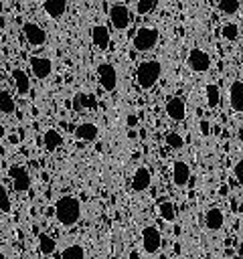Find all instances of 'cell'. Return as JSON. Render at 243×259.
Instances as JSON below:
<instances>
[{
    "label": "cell",
    "mask_w": 243,
    "mask_h": 259,
    "mask_svg": "<svg viewBox=\"0 0 243 259\" xmlns=\"http://www.w3.org/2000/svg\"><path fill=\"white\" fill-rule=\"evenodd\" d=\"M81 217V202L75 196H61L55 202V219L65 225V227H73Z\"/></svg>",
    "instance_id": "1"
},
{
    "label": "cell",
    "mask_w": 243,
    "mask_h": 259,
    "mask_svg": "<svg viewBox=\"0 0 243 259\" xmlns=\"http://www.w3.org/2000/svg\"><path fill=\"white\" fill-rule=\"evenodd\" d=\"M160 75H162V65L158 61H154V59L142 61L138 65V69H136V83H138L140 89L148 91L158 83Z\"/></svg>",
    "instance_id": "2"
},
{
    "label": "cell",
    "mask_w": 243,
    "mask_h": 259,
    "mask_svg": "<svg viewBox=\"0 0 243 259\" xmlns=\"http://www.w3.org/2000/svg\"><path fill=\"white\" fill-rule=\"evenodd\" d=\"M158 42V30L152 28V26H140L132 38V45L138 53H148L156 47Z\"/></svg>",
    "instance_id": "3"
},
{
    "label": "cell",
    "mask_w": 243,
    "mask_h": 259,
    "mask_svg": "<svg viewBox=\"0 0 243 259\" xmlns=\"http://www.w3.org/2000/svg\"><path fill=\"white\" fill-rule=\"evenodd\" d=\"M186 65L194 73H205V71L211 69V57L202 49H190L188 57H186Z\"/></svg>",
    "instance_id": "4"
},
{
    "label": "cell",
    "mask_w": 243,
    "mask_h": 259,
    "mask_svg": "<svg viewBox=\"0 0 243 259\" xmlns=\"http://www.w3.org/2000/svg\"><path fill=\"white\" fill-rule=\"evenodd\" d=\"M97 79H99V85L105 91H113L117 87V71H115V67L109 65V63L97 65Z\"/></svg>",
    "instance_id": "5"
},
{
    "label": "cell",
    "mask_w": 243,
    "mask_h": 259,
    "mask_svg": "<svg viewBox=\"0 0 243 259\" xmlns=\"http://www.w3.org/2000/svg\"><path fill=\"white\" fill-rule=\"evenodd\" d=\"M160 243H162V237H160V231L154 227V225H148L144 227L142 231V247L148 255H154L158 249H160Z\"/></svg>",
    "instance_id": "6"
},
{
    "label": "cell",
    "mask_w": 243,
    "mask_h": 259,
    "mask_svg": "<svg viewBox=\"0 0 243 259\" xmlns=\"http://www.w3.org/2000/svg\"><path fill=\"white\" fill-rule=\"evenodd\" d=\"M8 176H10L12 188L16 192H26L30 188V176H28L24 166H10L8 168Z\"/></svg>",
    "instance_id": "7"
},
{
    "label": "cell",
    "mask_w": 243,
    "mask_h": 259,
    "mask_svg": "<svg viewBox=\"0 0 243 259\" xmlns=\"http://www.w3.org/2000/svg\"><path fill=\"white\" fill-rule=\"evenodd\" d=\"M109 22L115 30H124L130 24V10L126 4H113L109 8Z\"/></svg>",
    "instance_id": "8"
},
{
    "label": "cell",
    "mask_w": 243,
    "mask_h": 259,
    "mask_svg": "<svg viewBox=\"0 0 243 259\" xmlns=\"http://www.w3.org/2000/svg\"><path fill=\"white\" fill-rule=\"evenodd\" d=\"M22 34H24V38H26V42L30 47H43L47 42V32L34 22H24Z\"/></svg>",
    "instance_id": "9"
},
{
    "label": "cell",
    "mask_w": 243,
    "mask_h": 259,
    "mask_svg": "<svg viewBox=\"0 0 243 259\" xmlns=\"http://www.w3.org/2000/svg\"><path fill=\"white\" fill-rule=\"evenodd\" d=\"M229 105L233 111L243 113V81L235 79L229 85Z\"/></svg>",
    "instance_id": "10"
},
{
    "label": "cell",
    "mask_w": 243,
    "mask_h": 259,
    "mask_svg": "<svg viewBox=\"0 0 243 259\" xmlns=\"http://www.w3.org/2000/svg\"><path fill=\"white\" fill-rule=\"evenodd\" d=\"M30 71L36 79H47L53 71V63L47 57H30Z\"/></svg>",
    "instance_id": "11"
},
{
    "label": "cell",
    "mask_w": 243,
    "mask_h": 259,
    "mask_svg": "<svg viewBox=\"0 0 243 259\" xmlns=\"http://www.w3.org/2000/svg\"><path fill=\"white\" fill-rule=\"evenodd\" d=\"M166 115L172 119V121H182L186 117V105L180 97H170L166 101Z\"/></svg>",
    "instance_id": "12"
},
{
    "label": "cell",
    "mask_w": 243,
    "mask_h": 259,
    "mask_svg": "<svg viewBox=\"0 0 243 259\" xmlns=\"http://www.w3.org/2000/svg\"><path fill=\"white\" fill-rule=\"evenodd\" d=\"M150 182H152L150 170H148L146 166H140V168L134 172V176H132V190H134V192H144V190L150 186Z\"/></svg>",
    "instance_id": "13"
},
{
    "label": "cell",
    "mask_w": 243,
    "mask_h": 259,
    "mask_svg": "<svg viewBox=\"0 0 243 259\" xmlns=\"http://www.w3.org/2000/svg\"><path fill=\"white\" fill-rule=\"evenodd\" d=\"M91 42H93V47L99 49V51L109 49V30H107V26L95 24V26L91 28Z\"/></svg>",
    "instance_id": "14"
},
{
    "label": "cell",
    "mask_w": 243,
    "mask_h": 259,
    "mask_svg": "<svg viewBox=\"0 0 243 259\" xmlns=\"http://www.w3.org/2000/svg\"><path fill=\"white\" fill-rule=\"evenodd\" d=\"M188 180H190V168H188V164L182 162V160H176L172 164V182L176 186H186Z\"/></svg>",
    "instance_id": "15"
},
{
    "label": "cell",
    "mask_w": 243,
    "mask_h": 259,
    "mask_svg": "<svg viewBox=\"0 0 243 259\" xmlns=\"http://www.w3.org/2000/svg\"><path fill=\"white\" fill-rule=\"evenodd\" d=\"M43 10L47 12V16H51L53 20H59L65 16L67 12V2L65 0H43Z\"/></svg>",
    "instance_id": "16"
},
{
    "label": "cell",
    "mask_w": 243,
    "mask_h": 259,
    "mask_svg": "<svg viewBox=\"0 0 243 259\" xmlns=\"http://www.w3.org/2000/svg\"><path fill=\"white\" fill-rule=\"evenodd\" d=\"M223 225H225V214L221 208H209L205 212V227L209 231H219L223 229Z\"/></svg>",
    "instance_id": "17"
},
{
    "label": "cell",
    "mask_w": 243,
    "mask_h": 259,
    "mask_svg": "<svg viewBox=\"0 0 243 259\" xmlns=\"http://www.w3.org/2000/svg\"><path fill=\"white\" fill-rule=\"evenodd\" d=\"M97 134H99V130H97V125L91 123V121L79 123V125L75 127V138L81 140V142H93V140L97 138Z\"/></svg>",
    "instance_id": "18"
},
{
    "label": "cell",
    "mask_w": 243,
    "mask_h": 259,
    "mask_svg": "<svg viewBox=\"0 0 243 259\" xmlns=\"http://www.w3.org/2000/svg\"><path fill=\"white\" fill-rule=\"evenodd\" d=\"M95 105H97V103H95V97H91V95H87V93H83V91L75 93V95H73V99H71V107H73L75 111L93 109Z\"/></svg>",
    "instance_id": "19"
},
{
    "label": "cell",
    "mask_w": 243,
    "mask_h": 259,
    "mask_svg": "<svg viewBox=\"0 0 243 259\" xmlns=\"http://www.w3.org/2000/svg\"><path fill=\"white\" fill-rule=\"evenodd\" d=\"M12 79H14V85H16V91L20 95H26L30 91V79L28 75L22 71V69H14L12 71Z\"/></svg>",
    "instance_id": "20"
},
{
    "label": "cell",
    "mask_w": 243,
    "mask_h": 259,
    "mask_svg": "<svg viewBox=\"0 0 243 259\" xmlns=\"http://www.w3.org/2000/svg\"><path fill=\"white\" fill-rule=\"evenodd\" d=\"M43 144H45V148L49 152H53V150H57L63 144V138H61V134L57 130H47L45 136H43Z\"/></svg>",
    "instance_id": "21"
},
{
    "label": "cell",
    "mask_w": 243,
    "mask_h": 259,
    "mask_svg": "<svg viewBox=\"0 0 243 259\" xmlns=\"http://www.w3.org/2000/svg\"><path fill=\"white\" fill-rule=\"evenodd\" d=\"M55 249H57L55 239L49 237L47 233H40V235H38V251H40L43 255H51V253H55Z\"/></svg>",
    "instance_id": "22"
},
{
    "label": "cell",
    "mask_w": 243,
    "mask_h": 259,
    "mask_svg": "<svg viewBox=\"0 0 243 259\" xmlns=\"http://www.w3.org/2000/svg\"><path fill=\"white\" fill-rule=\"evenodd\" d=\"M158 212L166 223H174V219H176V208H174V204L170 200H162L158 204Z\"/></svg>",
    "instance_id": "23"
},
{
    "label": "cell",
    "mask_w": 243,
    "mask_h": 259,
    "mask_svg": "<svg viewBox=\"0 0 243 259\" xmlns=\"http://www.w3.org/2000/svg\"><path fill=\"white\" fill-rule=\"evenodd\" d=\"M205 93H207V103H209V107H217L219 101H221V91H219V87H217L215 83H209L207 89H205Z\"/></svg>",
    "instance_id": "24"
},
{
    "label": "cell",
    "mask_w": 243,
    "mask_h": 259,
    "mask_svg": "<svg viewBox=\"0 0 243 259\" xmlns=\"http://www.w3.org/2000/svg\"><path fill=\"white\" fill-rule=\"evenodd\" d=\"M221 36H223L225 40H237V36H239V26H237L235 22H225V24L221 26Z\"/></svg>",
    "instance_id": "25"
},
{
    "label": "cell",
    "mask_w": 243,
    "mask_h": 259,
    "mask_svg": "<svg viewBox=\"0 0 243 259\" xmlns=\"http://www.w3.org/2000/svg\"><path fill=\"white\" fill-rule=\"evenodd\" d=\"M215 4L223 14H235L239 10V0H215Z\"/></svg>",
    "instance_id": "26"
},
{
    "label": "cell",
    "mask_w": 243,
    "mask_h": 259,
    "mask_svg": "<svg viewBox=\"0 0 243 259\" xmlns=\"http://www.w3.org/2000/svg\"><path fill=\"white\" fill-rule=\"evenodd\" d=\"M61 259H85V249L81 245H71L61 253Z\"/></svg>",
    "instance_id": "27"
},
{
    "label": "cell",
    "mask_w": 243,
    "mask_h": 259,
    "mask_svg": "<svg viewBox=\"0 0 243 259\" xmlns=\"http://www.w3.org/2000/svg\"><path fill=\"white\" fill-rule=\"evenodd\" d=\"M14 99L8 91H0V111L2 113H12L14 111Z\"/></svg>",
    "instance_id": "28"
},
{
    "label": "cell",
    "mask_w": 243,
    "mask_h": 259,
    "mask_svg": "<svg viewBox=\"0 0 243 259\" xmlns=\"http://www.w3.org/2000/svg\"><path fill=\"white\" fill-rule=\"evenodd\" d=\"M164 142H166V146L172 148V150H180V148L184 146V140H182V136H180L178 132H168Z\"/></svg>",
    "instance_id": "29"
},
{
    "label": "cell",
    "mask_w": 243,
    "mask_h": 259,
    "mask_svg": "<svg viewBox=\"0 0 243 259\" xmlns=\"http://www.w3.org/2000/svg\"><path fill=\"white\" fill-rule=\"evenodd\" d=\"M158 6V0H138L136 2V12L138 14H150Z\"/></svg>",
    "instance_id": "30"
},
{
    "label": "cell",
    "mask_w": 243,
    "mask_h": 259,
    "mask_svg": "<svg viewBox=\"0 0 243 259\" xmlns=\"http://www.w3.org/2000/svg\"><path fill=\"white\" fill-rule=\"evenodd\" d=\"M0 210L2 212H10L12 210V204H10V198H8V190L0 184Z\"/></svg>",
    "instance_id": "31"
},
{
    "label": "cell",
    "mask_w": 243,
    "mask_h": 259,
    "mask_svg": "<svg viewBox=\"0 0 243 259\" xmlns=\"http://www.w3.org/2000/svg\"><path fill=\"white\" fill-rule=\"evenodd\" d=\"M233 176H235V180L243 186V158L235 162V166H233Z\"/></svg>",
    "instance_id": "32"
},
{
    "label": "cell",
    "mask_w": 243,
    "mask_h": 259,
    "mask_svg": "<svg viewBox=\"0 0 243 259\" xmlns=\"http://www.w3.org/2000/svg\"><path fill=\"white\" fill-rule=\"evenodd\" d=\"M136 123H138V119H136V115H130V117H128V125H130V127H134Z\"/></svg>",
    "instance_id": "33"
},
{
    "label": "cell",
    "mask_w": 243,
    "mask_h": 259,
    "mask_svg": "<svg viewBox=\"0 0 243 259\" xmlns=\"http://www.w3.org/2000/svg\"><path fill=\"white\" fill-rule=\"evenodd\" d=\"M200 132L202 134H209V121H200Z\"/></svg>",
    "instance_id": "34"
},
{
    "label": "cell",
    "mask_w": 243,
    "mask_h": 259,
    "mask_svg": "<svg viewBox=\"0 0 243 259\" xmlns=\"http://www.w3.org/2000/svg\"><path fill=\"white\" fill-rule=\"evenodd\" d=\"M128 259H140V253H138V251H132V253L128 255Z\"/></svg>",
    "instance_id": "35"
},
{
    "label": "cell",
    "mask_w": 243,
    "mask_h": 259,
    "mask_svg": "<svg viewBox=\"0 0 243 259\" xmlns=\"http://www.w3.org/2000/svg\"><path fill=\"white\" fill-rule=\"evenodd\" d=\"M239 255H241V259H243V243L239 245Z\"/></svg>",
    "instance_id": "36"
}]
</instances>
